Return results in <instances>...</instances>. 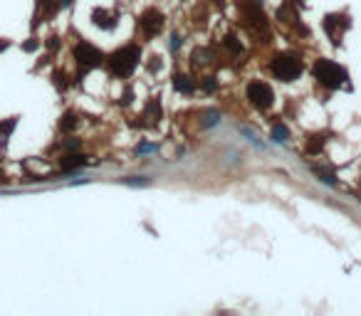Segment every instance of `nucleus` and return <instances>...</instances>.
Masks as SVG:
<instances>
[{
	"instance_id": "9",
	"label": "nucleus",
	"mask_w": 361,
	"mask_h": 316,
	"mask_svg": "<svg viewBox=\"0 0 361 316\" xmlns=\"http://www.w3.org/2000/svg\"><path fill=\"white\" fill-rule=\"evenodd\" d=\"M94 22L99 27H114V18H109L104 10H94Z\"/></svg>"
},
{
	"instance_id": "8",
	"label": "nucleus",
	"mask_w": 361,
	"mask_h": 316,
	"mask_svg": "<svg viewBox=\"0 0 361 316\" xmlns=\"http://www.w3.org/2000/svg\"><path fill=\"white\" fill-rule=\"evenodd\" d=\"M173 84H176V89H178V92H183V94H193V89H195V87H193V82H191L188 77H183V74H178V77H176V82H173Z\"/></svg>"
},
{
	"instance_id": "17",
	"label": "nucleus",
	"mask_w": 361,
	"mask_h": 316,
	"mask_svg": "<svg viewBox=\"0 0 361 316\" xmlns=\"http://www.w3.org/2000/svg\"><path fill=\"white\" fill-rule=\"evenodd\" d=\"M146 111H149L151 116H161V109H158V101H151V104L146 106Z\"/></svg>"
},
{
	"instance_id": "3",
	"label": "nucleus",
	"mask_w": 361,
	"mask_h": 316,
	"mask_svg": "<svg viewBox=\"0 0 361 316\" xmlns=\"http://www.w3.org/2000/svg\"><path fill=\"white\" fill-rule=\"evenodd\" d=\"M302 72V62L295 57V55H277L272 59V74L277 79H282V82H292L297 79Z\"/></svg>"
},
{
	"instance_id": "16",
	"label": "nucleus",
	"mask_w": 361,
	"mask_h": 316,
	"mask_svg": "<svg viewBox=\"0 0 361 316\" xmlns=\"http://www.w3.org/2000/svg\"><path fill=\"white\" fill-rule=\"evenodd\" d=\"M218 118H220V116H218V111H208V114H206V121H203V124H206V126H213V124L218 121Z\"/></svg>"
},
{
	"instance_id": "11",
	"label": "nucleus",
	"mask_w": 361,
	"mask_h": 316,
	"mask_svg": "<svg viewBox=\"0 0 361 316\" xmlns=\"http://www.w3.org/2000/svg\"><path fill=\"white\" fill-rule=\"evenodd\" d=\"M312 171H314V176H319V178H322L324 183H334V173L329 171V168H319V166H312Z\"/></svg>"
},
{
	"instance_id": "18",
	"label": "nucleus",
	"mask_w": 361,
	"mask_h": 316,
	"mask_svg": "<svg viewBox=\"0 0 361 316\" xmlns=\"http://www.w3.org/2000/svg\"><path fill=\"white\" fill-rule=\"evenodd\" d=\"M225 45H228V47H230V50H235V52H240V45H237V42H235V37H233V35H230V37H228V40H225Z\"/></svg>"
},
{
	"instance_id": "20",
	"label": "nucleus",
	"mask_w": 361,
	"mask_h": 316,
	"mask_svg": "<svg viewBox=\"0 0 361 316\" xmlns=\"http://www.w3.org/2000/svg\"><path fill=\"white\" fill-rule=\"evenodd\" d=\"M8 47V42H3V40H0V50H5Z\"/></svg>"
},
{
	"instance_id": "7",
	"label": "nucleus",
	"mask_w": 361,
	"mask_h": 316,
	"mask_svg": "<svg viewBox=\"0 0 361 316\" xmlns=\"http://www.w3.org/2000/svg\"><path fill=\"white\" fill-rule=\"evenodd\" d=\"M243 13H245V18H248V22L250 25H255V27H267V22H265V15H262V10H260V5L257 3H245L243 5Z\"/></svg>"
},
{
	"instance_id": "2",
	"label": "nucleus",
	"mask_w": 361,
	"mask_h": 316,
	"mask_svg": "<svg viewBox=\"0 0 361 316\" xmlns=\"http://www.w3.org/2000/svg\"><path fill=\"white\" fill-rule=\"evenodd\" d=\"M314 77L319 79V84H324L329 89H337L346 82V72L332 59H319L314 64Z\"/></svg>"
},
{
	"instance_id": "19",
	"label": "nucleus",
	"mask_w": 361,
	"mask_h": 316,
	"mask_svg": "<svg viewBox=\"0 0 361 316\" xmlns=\"http://www.w3.org/2000/svg\"><path fill=\"white\" fill-rule=\"evenodd\" d=\"M206 89H208V92L215 89V82H213V79H208V82H206Z\"/></svg>"
},
{
	"instance_id": "1",
	"label": "nucleus",
	"mask_w": 361,
	"mask_h": 316,
	"mask_svg": "<svg viewBox=\"0 0 361 316\" xmlns=\"http://www.w3.org/2000/svg\"><path fill=\"white\" fill-rule=\"evenodd\" d=\"M139 59H141V52H139V47L129 45V47L116 50V52L109 57V69H111L116 77H129V74L136 69Z\"/></svg>"
},
{
	"instance_id": "12",
	"label": "nucleus",
	"mask_w": 361,
	"mask_h": 316,
	"mask_svg": "<svg viewBox=\"0 0 361 316\" xmlns=\"http://www.w3.org/2000/svg\"><path fill=\"white\" fill-rule=\"evenodd\" d=\"M272 136H275V141H287V126L277 124V126L272 129Z\"/></svg>"
},
{
	"instance_id": "6",
	"label": "nucleus",
	"mask_w": 361,
	"mask_h": 316,
	"mask_svg": "<svg viewBox=\"0 0 361 316\" xmlns=\"http://www.w3.org/2000/svg\"><path fill=\"white\" fill-rule=\"evenodd\" d=\"M139 25H141V30H144L146 37H153L156 32H161V27H164V15L158 13V10H146L139 18Z\"/></svg>"
},
{
	"instance_id": "10",
	"label": "nucleus",
	"mask_w": 361,
	"mask_h": 316,
	"mask_svg": "<svg viewBox=\"0 0 361 316\" xmlns=\"http://www.w3.org/2000/svg\"><path fill=\"white\" fill-rule=\"evenodd\" d=\"M77 166H85V156H69L62 161V168L69 171V168H77Z\"/></svg>"
},
{
	"instance_id": "5",
	"label": "nucleus",
	"mask_w": 361,
	"mask_h": 316,
	"mask_svg": "<svg viewBox=\"0 0 361 316\" xmlns=\"http://www.w3.org/2000/svg\"><path fill=\"white\" fill-rule=\"evenodd\" d=\"M74 57H77L79 67H82V72H87V69H92V67H97V64L102 62V52H99L94 45H89V42L77 45V50H74Z\"/></svg>"
},
{
	"instance_id": "4",
	"label": "nucleus",
	"mask_w": 361,
	"mask_h": 316,
	"mask_svg": "<svg viewBox=\"0 0 361 316\" xmlns=\"http://www.w3.org/2000/svg\"><path fill=\"white\" fill-rule=\"evenodd\" d=\"M248 99H250V104L255 109H270L272 101H275V94H272V89L265 82H253L248 87Z\"/></svg>"
},
{
	"instance_id": "15",
	"label": "nucleus",
	"mask_w": 361,
	"mask_h": 316,
	"mask_svg": "<svg viewBox=\"0 0 361 316\" xmlns=\"http://www.w3.org/2000/svg\"><path fill=\"white\" fill-rule=\"evenodd\" d=\"M15 118H10V121H5V124H0V134H3V136H10V131L15 129Z\"/></svg>"
},
{
	"instance_id": "13",
	"label": "nucleus",
	"mask_w": 361,
	"mask_h": 316,
	"mask_svg": "<svg viewBox=\"0 0 361 316\" xmlns=\"http://www.w3.org/2000/svg\"><path fill=\"white\" fill-rule=\"evenodd\" d=\"M322 146H324V141H322V136H312V141H309V146H307V151H309V153H317V151H322Z\"/></svg>"
},
{
	"instance_id": "14",
	"label": "nucleus",
	"mask_w": 361,
	"mask_h": 316,
	"mask_svg": "<svg viewBox=\"0 0 361 316\" xmlns=\"http://www.w3.org/2000/svg\"><path fill=\"white\" fill-rule=\"evenodd\" d=\"M74 124H77V121H74V114H64V121H62L60 126H62L64 131H72V129H74Z\"/></svg>"
}]
</instances>
